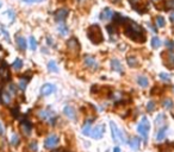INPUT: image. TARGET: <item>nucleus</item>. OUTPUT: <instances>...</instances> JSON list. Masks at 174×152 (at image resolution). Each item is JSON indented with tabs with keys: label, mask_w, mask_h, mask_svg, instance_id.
Returning a JSON list of instances; mask_svg holds the SVG:
<instances>
[{
	"label": "nucleus",
	"mask_w": 174,
	"mask_h": 152,
	"mask_svg": "<svg viewBox=\"0 0 174 152\" xmlns=\"http://www.w3.org/2000/svg\"><path fill=\"white\" fill-rule=\"evenodd\" d=\"M124 33L127 35L130 39L135 40L137 43H143L146 42V33H144L143 29L137 24L132 22V20H128V23L125 24V30H124Z\"/></svg>",
	"instance_id": "obj_1"
},
{
	"label": "nucleus",
	"mask_w": 174,
	"mask_h": 152,
	"mask_svg": "<svg viewBox=\"0 0 174 152\" xmlns=\"http://www.w3.org/2000/svg\"><path fill=\"white\" fill-rule=\"evenodd\" d=\"M87 37L90 38V40L93 44H100L104 40L101 29L98 25H92L88 27V30H87Z\"/></svg>",
	"instance_id": "obj_2"
},
{
	"label": "nucleus",
	"mask_w": 174,
	"mask_h": 152,
	"mask_svg": "<svg viewBox=\"0 0 174 152\" xmlns=\"http://www.w3.org/2000/svg\"><path fill=\"white\" fill-rule=\"evenodd\" d=\"M110 128H111V136L114 143H123V144L127 143V138H125L124 132H122L113 121H110Z\"/></svg>",
	"instance_id": "obj_3"
},
{
	"label": "nucleus",
	"mask_w": 174,
	"mask_h": 152,
	"mask_svg": "<svg viewBox=\"0 0 174 152\" xmlns=\"http://www.w3.org/2000/svg\"><path fill=\"white\" fill-rule=\"evenodd\" d=\"M149 130H150L149 120L147 119V117H143V118L141 119V121H140V124L137 125V132H138L140 136L144 139V141H147V139H148Z\"/></svg>",
	"instance_id": "obj_4"
},
{
	"label": "nucleus",
	"mask_w": 174,
	"mask_h": 152,
	"mask_svg": "<svg viewBox=\"0 0 174 152\" xmlns=\"http://www.w3.org/2000/svg\"><path fill=\"white\" fill-rule=\"evenodd\" d=\"M67 50L72 56H76L80 52V44L75 37H72L67 40Z\"/></svg>",
	"instance_id": "obj_5"
},
{
	"label": "nucleus",
	"mask_w": 174,
	"mask_h": 152,
	"mask_svg": "<svg viewBox=\"0 0 174 152\" xmlns=\"http://www.w3.org/2000/svg\"><path fill=\"white\" fill-rule=\"evenodd\" d=\"M38 115H40L43 120L49 121L51 125H54L56 118H55V114L51 112V110H49V109H42V110H40V112H38Z\"/></svg>",
	"instance_id": "obj_6"
},
{
	"label": "nucleus",
	"mask_w": 174,
	"mask_h": 152,
	"mask_svg": "<svg viewBox=\"0 0 174 152\" xmlns=\"http://www.w3.org/2000/svg\"><path fill=\"white\" fill-rule=\"evenodd\" d=\"M104 133H105V126L104 125H97L92 128L90 136L93 139H100V138H103Z\"/></svg>",
	"instance_id": "obj_7"
},
{
	"label": "nucleus",
	"mask_w": 174,
	"mask_h": 152,
	"mask_svg": "<svg viewBox=\"0 0 174 152\" xmlns=\"http://www.w3.org/2000/svg\"><path fill=\"white\" fill-rule=\"evenodd\" d=\"M57 144H59V137H57L56 134H50L48 136L45 141H44V146L47 149H53L55 147Z\"/></svg>",
	"instance_id": "obj_8"
},
{
	"label": "nucleus",
	"mask_w": 174,
	"mask_h": 152,
	"mask_svg": "<svg viewBox=\"0 0 174 152\" xmlns=\"http://www.w3.org/2000/svg\"><path fill=\"white\" fill-rule=\"evenodd\" d=\"M21 131H22V133L24 136H30L31 133V131H32V125L30 121H27V120H23L22 123H21Z\"/></svg>",
	"instance_id": "obj_9"
},
{
	"label": "nucleus",
	"mask_w": 174,
	"mask_h": 152,
	"mask_svg": "<svg viewBox=\"0 0 174 152\" xmlns=\"http://www.w3.org/2000/svg\"><path fill=\"white\" fill-rule=\"evenodd\" d=\"M69 11L67 8H60V10H57V11L55 12V20L56 22H63V20L67 18V16H68Z\"/></svg>",
	"instance_id": "obj_10"
},
{
	"label": "nucleus",
	"mask_w": 174,
	"mask_h": 152,
	"mask_svg": "<svg viewBox=\"0 0 174 152\" xmlns=\"http://www.w3.org/2000/svg\"><path fill=\"white\" fill-rule=\"evenodd\" d=\"M0 100H1V102L4 105H10V104H11V100H12L11 92L5 90V89H1V92H0Z\"/></svg>",
	"instance_id": "obj_11"
},
{
	"label": "nucleus",
	"mask_w": 174,
	"mask_h": 152,
	"mask_svg": "<svg viewBox=\"0 0 174 152\" xmlns=\"http://www.w3.org/2000/svg\"><path fill=\"white\" fill-rule=\"evenodd\" d=\"M55 90H56V87H55L54 85H51V83H45V85H43L42 88H41V95H43V96L50 95L51 93L55 92Z\"/></svg>",
	"instance_id": "obj_12"
},
{
	"label": "nucleus",
	"mask_w": 174,
	"mask_h": 152,
	"mask_svg": "<svg viewBox=\"0 0 174 152\" xmlns=\"http://www.w3.org/2000/svg\"><path fill=\"white\" fill-rule=\"evenodd\" d=\"M163 56H166L163 62H165V64L167 65V68L173 69L174 68V52L172 51V50H169L167 54H163Z\"/></svg>",
	"instance_id": "obj_13"
},
{
	"label": "nucleus",
	"mask_w": 174,
	"mask_h": 152,
	"mask_svg": "<svg viewBox=\"0 0 174 152\" xmlns=\"http://www.w3.org/2000/svg\"><path fill=\"white\" fill-rule=\"evenodd\" d=\"M63 114H64L67 118H68V119H71V120L76 119V112H75V108H74L73 106H71V105L66 106V107L63 108Z\"/></svg>",
	"instance_id": "obj_14"
},
{
	"label": "nucleus",
	"mask_w": 174,
	"mask_h": 152,
	"mask_svg": "<svg viewBox=\"0 0 174 152\" xmlns=\"http://www.w3.org/2000/svg\"><path fill=\"white\" fill-rule=\"evenodd\" d=\"M84 63L87 68H90V69H97V67H98V63H97L95 58L92 57V56H85Z\"/></svg>",
	"instance_id": "obj_15"
},
{
	"label": "nucleus",
	"mask_w": 174,
	"mask_h": 152,
	"mask_svg": "<svg viewBox=\"0 0 174 152\" xmlns=\"http://www.w3.org/2000/svg\"><path fill=\"white\" fill-rule=\"evenodd\" d=\"M0 77L3 80L10 78V70H8V67L5 62H1V64H0Z\"/></svg>",
	"instance_id": "obj_16"
},
{
	"label": "nucleus",
	"mask_w": 174,
	"mask_h": 152,
	"mask_svg": "<svg viewBox=\"0 0 174 152\" xmlns=\"http://www.w3.org/2000/svg\"><path fill=\"white\" fill-rule=\"evenodd\" d=\"M94 121V119H88V120H86L85 123H84V126H82V134L85 136H90L91 133V131H92V123Z\"/></svg>",
	"instance_id": "obj_17"
},
{
	"label": "nucleus",
	"mask_w": 174,
	"mask_h": 152,
	"mask_svg": "<svg viewBox=\"0 0 174 152\" xmlns=\"http://www.w3.org/2000/svg\"><path fill=\"white\" fill-rule=\"evenodd\" d=\"M113 16H114V13H113L112 10H110V8H104L103 11H101V13H100V19H101V20H109V19H111Z\"/></svg>",
	"instance_id": "obj_18"
},
{
	"label": "nucleus",
	"mask_w": 174,
	"mask_h": 152,
	"mask_svg": "<svg viewBox=\"0 0 174 152\" xmlns=\"http://www.w3.org/2000/svg\"><path fill=\"white\" fill-rule=\"evenodd\" d=\"M167 130H168L167 126H163V127H161V128L158 131V133H156V140H158V141H162V140L166 139Z\"/></svg>",
	"instance_id": "obj_19"
},
{
	"label": "nucleus",
	"mask_w": 174,
	"mask_h": 152,
	"mask_svg": "<svg viewBox=\"0 0 174 152\" xmlns=\"http://www.w3.org/2000/svg\"><path fill=\"white\" fill-rule=\"evenodd\" d=\"M16 43H17V46L21 49V50H25L26 46H27V43H26L25 38L22 37V36H17V38H16Z\"/></svg>",
	"instance_id": "obj_20"
},
{
	"label": "nucleus",
	"mask_w": 174,
	"mask_h": 152,
	"mask_svg": "<svg viewBox=\"0 0 174 152\" xmlns=\"http://www.w3.org/2000/svg\"><path fill=\"white\" fill-rule=\"evenodd\" d=\"M111 67H112V70L117 73H123V67L121 64V62L118 59H112L111 61Z\"/></svg>",
	"instance_id": "obj_21"
},
{
	"label": "nucleus",
	"mask_w": 174,
	"mask_h": 152,
	"mask_svg": "<svg viewBox=\"0 0 174 152\" xmlns=\"http://www.w3.org/2000/svg\"><path fill=\"white\" fill-rule=\"evenodd\" d=\"M137 83H138V86H140V87L146 88V87H148V85H149V80H148V77H147V76H144V75H140V76L137 77Z\"/></svg>",
	"instance_id": "obj_22"
},
{
	"label": "nucleus",
	"mask_w": 174,
	"mask_h": 152,
	"mask_svg": "<svg viewBox=\"0 0 174 152\" xmlns=\"http://www.w3.org/2000/svg\"><path fill=\"white\" fill-rule=\"evenodd\" d=\"M129 145H130V147L132 149V150H138L140 149V139L137 138V137H132L131 139H130V141H129Z\"/></svg>",
	"instance_id": "obj_23"
},
{
	"label": "nucleus",
	"mask_w": 174,
	"mask_h": 152,
	"mask_svg": "<svg viewBox=\"0 0 174 152\" xmlns=\"http://www.w3.org/2000/svg\"><path fill=\"white\" fill-rule=\"evenodd\" d=\"M127 62H128L129 67H131V68H136L138 65L137 57H135V56H128L127 57Z\"/></svg>",
	"instance_id": "obj_24"
},
{
	"label": "nucleus",
	"mask_w": 174,
	"mask_h": 152,
	"mask_svg": "<svg viewBox=\"0 0 174 152\" xmlns=\"http://www.w3.org/2000/svg\"><path fill=\"white\" fill-rule=\"evenodd\" d=\"M166 123V115L165 114H159L158 117H156V119H155V125L158 126V127H160V126H162L163 124Z\"/></svg>",
	"instance_id": "obj_25"
},
{
	"label": "nucleus",
	"mask_w": 174,
	"mask_h": 152,
	"mask_svg": "<svg viewBox=\"0 0 174 152\" xmlns=\"http://www.w3.org/2000/svg\"><path fill=\"white\" fill-rule=\"evenodd\" d=\"M163 8L165 11L174 10V0H163Z\"/></svg>",
	"instance_id": "obj_26"
},
{
	"label": "nucleus",
	"mask_w": 174,
	"mask_h": 152,
	"mask_svg": "<svg viewBox=\"0 0 174 152\" xmlns=\"http://www.w3.org/2000/svg\"><path fill=\"white\" fill-rule=\"evenodd\" d=\"M129 3L135 10H141V6L144 3V0H129Z\"/></svg>",
	"instance_id": "obj_27"
},
{
	"label": "nucleus",
	"mask_w": 174,
	"mask_h": 152,
	"mask_svg": "<svg viewBox=\"0 0 174 152\" xmlns=\"http://www.w3.org/2000/svg\"><path fill=\"white\" fill-rule=\"evenodd\" d=\"M162 106L165 107L166 109H172L174 107V102H173V100H171V99H165L162 101Z\"/></svg>",
	"instance_id": "obj_28"
},
{
	"label": "nucleus",
	"mask_w": 174,
	"mask_h": 152,
	"mask_svg": "<svg viewBox=\"0 0 174 152\" xmlns=\"http://www.w3.org/2000/svg\"><path fill=\"white\" fill-rule=\"evenodd\" d=\"M22 67H23V61L21 58L14 59V62L12 63V68L16 70H19V69H22Z\"/></svg>",
	"instance_id": "obj_29"
},
{
	"label": "nucleus",
	"mask_w": 174,
	"mask_h": 152,
	"mask_svg": "<svg viewBox=\"0 0 174 152\" xmlns=\"http://www.w3.org/2000/svg\"><path fill=\"white\" fill-rule=\"evenodd\" d=\"M48 69H49L50 72H53V73H57V72H59L57 64H56V62H54V61H50V62L48 63Z\"/></svg>",
	"instance_id": "obj_30"
},
{
	"label": "nucleus",
	"mask_w": 174,
	"mask_h": 152,
	"mask_svg": "<svg viewBox=\"0 0 174 152\" xmlns=\"http://www.w3.org/2000/svg\"><path fill=\"white\" fill-rule=\"evenodd\" d=\"M160 45H161V40H160V38H158V37H153V38H151V48L158 49V48H160Z\"/></svg>",
	"instance_id": "obj_31"
},
{
	"label": "nucleus",
	"mask_w": 174,
	"mask_h": 152,
	"mask_svg": "<svg viewBox=\"0 0 174 152\" xmlns=\"http://www.w3.org/2000/svg\"><path fill=\"white\" fill-rule=\"evenodd\" d=\"M155 22H156L158 26H160V27H163V26L166 25V20H165V18H163V17H161V16L156 17V19H155Z\"/></svg>",
	"instance_id": "obj_32"
},
{
	"label": "nucleus",
	"mask_w": 174,
	"mask_h": 152,
	"mask_svg": "<svg viewBox=\"0 0 174 152\" xmlns=\"http://www.w3.org/2000/svg\"><path fill=\"white\" fill-rule=\"evenodd\" d=\"M57 30H59V32H60L62 36H66L67 33H68V27H67L64 24H61Z\"/></svg>",
	"instance_id": "obj_33"
},
{
	"label": "nucleus",
	"mask_w": 174,
	"mask_h": 152,
	"mask_svg": "<svg viewBox=\"0 0 174 152\" xmlns=\"http://www.w3.org/2000/svg\"><path fill=\"white\" fill-rule=\"evenodd\" d=\"M19 141H21V139H19V137L17 134H12L11 137V144L13 146H18L19 145Z\"/></svg>",
	"instance_id": "obj_34"
},
{
	"label": "nucleus",
	"mask_w": 174,
	"mask_h": 152,
	"mask_svg": "<svg viewBox=\"0 0 174 152\" xmlns=\"http://www.w3.org/2000/svg\"><path fill=\"white\" fill-rule=\"evenodd\" d=\"M29 43H30V49L31 50H36L37 48V42H36V39L34 37H30V39H29Z\"/></svg>",
	"instance_id": "obj_35"
},
{
	"label": "nucleus",
	"mask_w": 174,
	"mask_h": 152,
	"mask_svg": "<svg viewBox=\"0 0 174 152\" xmlns=\"http://www.w3.org/2000/svg\"><path fill=\"white\" fill-rule=\"evenodd\" d=\"M26 85H27V80H25L24 77H21V82H19V88H21L22 90H24L25 89V87H26Z\"/></svg>",
	"instance_id": "obj_36"
},
{
	"label": "nucleus",
	"mask_w": 174,
	"mask_h": 152,
	"mask_svg": "<svg viewBox=\"0 0 174 152\" xmlns=\"http://www.w3.org/2000/svg\"><path fill=\"white\" fill-rule=\"evenodd\" d=\"M154 109H155V102H154V101H149L147 104V110L148 112H153Z\"/></svg>",
	"instance_id": "obj_37"
},
{
	"label": "nucleus",
	"mask_w": 174,
	"mask_h": 152,
	"mask_svg": "<svg viewBox=\"0 0 174 152\" xmlns=\"http://www.w3.org/2000/svg\"><path fill=\"white\" fill-rule=\"evenodd\" d=\"M160 78H161L162 81H165V82H169V81H171L169 75L166 74V73H161V74H160Z\"/></svg>",
	"instance_id": "obj_38"
},
{
	"label": "nucleus",
	"mask_w": 174,
	"mask_h": 152,
	"mask_svg": "<svg viewBox=\"0 0 174 152\" xmlns=\"http://www.w3.org/2000/svg\"><path fill=\"white\" fill-rule=\"evenodd\" d=\"M29 149H30L32 152H36V151H37V149H38V145H37L36 141H31L30 145H29Z\"/></svg>",
	"instance_id": "obj_39"
},
{
	"label": "nucleus",
	"mask_w": 174,
	"mask_h": 152,
	"mask_svg": "<svg viewBox=\"0 0 174 152\" xmlns=\"http://www.w3.org/2000/svg\"><path fill=\"white\" fill-rule=\"evenodd\" d=\"M44 0H24V3H27V4H32V3H42Z\"/></svg>",
	"instance_id": "obj_40"
},
{
	"label": "nucleus",
	"mask_w": 174,
	"mask_h": 152,
	"mask_svg": "<svg viewBox=\"0 0 174 152\" xmlns=\"http://www.w3.org/2000/svg\"><path fill=\"white\" fill-rule=\"evenodd\" d=\"M166 45L168 46L169 50H172V49L174 48V43H172V42H166Z\"/></svg>",
	"instance_id": "obj_41"
},
{
	"label": "nucleus",
	"mask_w": 174,
	"mask_h": 152,
	"mask_svg": "<svg viewBox=\"0 0 174 152\" xmlns=\"http://www.w3.org/2000/svg\"><path fill=\"white\" fill-rule=\"evenodd\" d=\"M4 132H5L4 126H3V124H1V123H0V136H4Z\"/></svg>",
	"instance_id": "obj_42"
},
{
	"label": "nucleus",
	"mask_w": 174,
	"mask_h": 152,
	"mask_svg": "<svg viewBox=\"0 0 174 152\" xmlns=\"http://www.w3.org/2000/svg\"><path fill=\"white\" fill-rule=\"evenodd\" d=\"M169 19H171V22H172V23H174V12H173V13L171 14V17H169Z\"/></svg>",
	"instance_id": "obj_43"
},
{
	"label": "nucleus",
	"mask_w": 174,
	"mask_h": 152,
	"mask_svg": "<svg viewBox=\"0 0 174 152\" xmlns=\"http://www.w3.org/2000/svg\"><path fill=\"white\" fill-rule=\"evenodd\" d=\"M113 152H121V149H119V147H114V149H113Z\"/></svg>",
	"instance_id": "obj_44"
},
{
	"label": "nucleus",
	"mask_w": 174,
	"mask_h": 152,
	"mask_svg": "<svg viewBox=\"0 0 174 152\" xmlns=\"http://www.w3.org/2000/svg\"><path fill=\"white\" fill-rule=\"evenodd\" d=\"M1 5H3V3H1V1H0V7H1Z\"/></svg>",
	"instance_id": "obj_45"
},
{
	"label": "nucleus",
	"mask_w": 174,
	"mask_h": 152,
	"mask_svg": "<svg viewBox=\"0 0 174 152\" xmlns=\"http://www.w3.org/2000/svg\"><path fill=\"white\" fill-rule=\"evenodd\" d=\"M53 152H62V151H53Z\"/></svg>",
	"instance_id": "obj_46"
},
{
	"label": "nucleus",
	"mask_w": 174,
	"mask_h": 152,
	"mask_svg": "<svg viewBox=\"0 0 174 152\" xmlns=\"http://www.w3.org/2000/svg\"><path fill=\"white\" fill-rule=\"evenodd\" d=\"M0 50H1V45H0Z\"/></svg>",
	"instance_id": "obj_47"
},
{
	"label": "nucleus",
	"mask_w": 174,
	"mask_h": 152,
	"mask_svg": "<svg viewBox=\"0 0 174 152\" xmlns=\"http://www.w3.org/2000/svg\"><path fill=\"white\" fill-rule=\"evenodd\" d=\"M173 90H174V87H173Z\"/></svg>",
	"instance_id": "obj_48"
}]
</instances>
